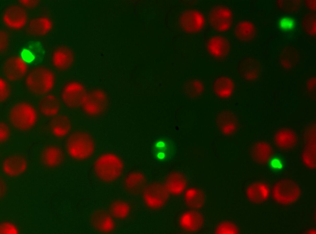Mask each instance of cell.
<instances>
[{
  "label": "cell",
  "instance_id": "obj_3",
  "mask_svg": "<svg viewBox=\"0 0 316 234\" xmlns=\"http://www.w3.org/2000/svg\"><path fill=\"white\" fill-rule=\"evenodd\" d=\"M55 83V76L49 70L44 68L35 69L29 74L26 83L28 89L37 95H43L50 91Z\"/></svg>",
  "mask_w": 316,
  "mask_h": 234
},
{
  "label": "cell",
  "instance_id": "obj_7",
  "mask_svg": "<svg viewBox=\"0 0 316 234\" xmlns=\"http://www.w3.org/2000/svg\"><path fill=\"white\" fill-rule=\"evenodd\" d=\"M210 24L215 30L222 31L231 26L232 14L230 10L223 6H216L211 9L209 14Z\"/></svg>",
  "mask_w": 316,
  "mask_h": 234
},
{
  "label": "cell",
  "instance_id": "obj_23",
  "mask_svg": "<svg viewBox=\"0 0 316 234\" xmlns=\"http://www.w3.org/2000/svg\"><path fill=\"white\" fill-rule=\"evenodd\" d=\"M169 193L174 195L181 193L186 186V181L181 176H172L166 180L164 184Z\"/></svg>",
  "mask_w": 316,
  "mask_h": 234
},
{
  "label": "cell",
  "instance_id": "obj_12",
  "mask_svg": "<svg viewBox=\"0 0 316 234\" xmlns=\"http://www.w3.org/2000/svg\"><path fill=\"white\" fill-rule=\"evenodd\" d=\"M217 125L224 134H233L236 131L238 126V118L233 113L224 112L219 113L216 119Z\"/></svg>",
  "mask_w": 316,
  "mask_h": 234
},
{
  "label": "cell",
  "instance_id": "obj_19",
  "mask_svg": "<svg viewBox=\"0 0 316 234\" xmlns=\"http://www.w3.org/2000/svg\"><path fill=\"white\" fill-rule=\"evenodd\" d=\"M63 154L59 148L48 147L45 148L42 152L41 159L42 163L46 166L55 167L60 165L63 161Z\"/></svg>",
  "mask_w": 316,
  "mask_h": 234
},
{
  "label": "cell",
  "instance_id": "obj_8",
  "mask_svg": "<svg viewBox=\"0 0 316 234\" xmlns=\"http://www.w3.org/2000/svg\"><path fill=\"white\" fill-rule=\"evenodd\" d=\"M295 183L289 181L279 182L274 189V196L276 200L282 204H289L298 197L299 189Z\"/></svg>",
  "mask_w": 316,
  "mask_h": 234
},
{
  "label": "cell",
  "instance_id": "obj_31",
  "mask_svg": "<svg viewBox=\"0 0 316 234\" xmlns=\"http://www.w3.org/2000/svg\"><path fill=\"white\" fill-rule=\"evenodd\" d=\"M204 84L202 80L194 79L190 81L188 84V91L190 95L193 97H198L203 93Z\"/></svg>",
  "mask_w": 316,
  "mask_h": 234
},
{
  "label": "cell",
  "instance_id": "obj_27",
  "mask_svg": "<svg viewBox=\"0 0 316 234\" xmlns=\"http://www.w3.org/2000/svg\"><path fill=\"white\" fill-rule=\"evenodd\" d=\"M51 23L47 18H38L32 20L29 25L31 33L36 36H41L46 34L50 30Z\"/></svg>",
  "mask_w": 316,
  "mask_h": 234
},
{
  "label": "cell",
  "instance_id": "obj_38",
  "mask_svg": "<svg viewBox=\"0 0 316 234\" xmlns=\"http://www.w3.org/2000/svg\"><path fill=\"white\" fill-rule=\"evenodd\" d=\"M36 58L38 56L41 55L43 51L42 47L39 43L34 42L29 45L28 49Z\"/></svg>",
  "mask_w": 316,
  "mask_h": 234
},
{
  "label": "cell",
  "instance_id": "obj_14",
  "mask_svg": "<svg viewBox=\"0 0 316 234\" xmlns=\"http://www.w3.org/2000/svg\"><path fill=\"white\" fill-rule=\"evenodd\" d=\"M3 18L7 25L17 29L25 24L27 17L26 12L23 9L18 6H14L7 10Z\"/></svg>",
  "mask_w": 316,
  "mask_h": 234
},
{
  "label": "cell",
  "instance_id": "obj_24",
  "mask_svg": "<svg viewBox=\"0 0 316 234\" xmlns=\"http://www.w3.org/2000/svg\"><path fill=\"white\" fill-rule=\"evenodd\" d=\"M268 193L267 187L261 184H254L250 185L247 191V196L252 202L260 203L266 199Z\"/></svg>",
  "mask_w": 316,
  "mask_h": 234
},
{
  "label": "cell",
  "instance_id": "obj_25",
  "mask_svg": "<svg viewBox=\"0 0 316 234\" xmlns=\"http://www.w3.org/2000/svg\"><path fill=\"white\" fill-rule=\"evenodd\" d=\"M186 203L189 207L198 209L203 205L205 196L200 190L195 189H189L186 191L185 195Z\"/></svg>",
  "mask_w": 316,
  "mask_h": 234
},
{
  "label": "cell",
  "instance_id": "obj_28",
  "mask_svg": "<svg viewBox=\"0 0 316 234\" xmlns=\"http://www.w3.org/2000/svg\"><path fill=\"white\" fill-rule=\"evenodd\" d=\"M130 210L129 204L126 202L119 200L114 201L110 209L111 214L114 217L123 219L128 215Z\"/></svg>",
  "mask_w": 316,
  "mask_h": 234
},
{
  "label": "cell",
  "instance_id": "obj_16",
  "mask_svg": "<svg viewBox=\"0 0 316 234\" xmlns=\"http://www.w3.org/2000/svg\"><path fill=\"white\" fill-rule=\"evenodd\" d=\"M93 227L96 230L103 232L112 231L114 226V221L110 215L105 211H97L91 217Z\"/></svg>",
  "mask_w": 316,
  "mask_h": 234
},
{
  "label": "cell",
  "instance_id": "obj_35",
  "mask_svg": "<svg viewBox=\"0 0 316 234\" xmlns=\"http://www.w3.org/2000/svg\"><path fill=\"white\" fill-rule=\"evenodd\" d=\"M0 234H17V232L15 227L8 223H3L0 225Z\"/></svg>",
  "mask_w": 316,
  "mask_h": 234
},
{
  "label": "cell",
  "instance_id": "obj_11",
  "mask_svg": "<svg viewBox=\"0 0 316 234\" xmlns=\"http://www.w3.org/2000/svg\"><path fill=\"white\" fill-rule=\"evenodd\" d=\"M27 67L24 61L18 57H12L6 62L4 74L8 80L15 81L23 78L26 74Z\"/></svg>",
  "mask_w": 316,
  "mask_h": 234
},
{
  "label": "cell",
  "instance_id": "obj_10",
  "mask_svg": "<svg viewBox=\"0 0 316 234\" xmlns=\"http://www.w3.org/2000/svg\"><path fill=\"white\" fill-rule=\"evenodd\" d=\"M152 152L156 159L165 161L172 159L176 152V146L171 139L162 137L157 139L153 146Z\"/></svg>",
  "mask_w": 316,
  "mask_h": 234
},
{
  "label": "cell",
  "instance_id": "obj_1",
  "mask_svg": "<svg viewBox=\"0 0 316 234\" xmlns=\"http://www.w3.org/2000/svg\"><path fill=\"white\" fill-rule=\"evenodd\" d=\"M94 169L96 176L100 180L104 182H110L115 180L121 175L123 164L121 160L116 156L106 154L96 160Z\"/></svg>",
  "mask_w": 316,
  "mask_h": 234
},
{
  "label": "cell",
  "instance_id": "obj_39",
  "mask_svg": "<svg viewBox=\"0 0 316 234\" xmlns=\"http://www.w3.org/2000/svg\"><path fill=\"white\" fill-rule=\"evenodd\" d=\"M21 56L22 59L28 63L31 62L35 58L33 54L28 49H24L21 52Z\"/></svg>",
  "mask_w": 316,
  "mask_h": 234
},
{
  "label": "cell",
  "instance_id": "obj_34",
  "mask_svg": "<svg viewBox=\"0 0 316 234\" xmlns=\"http://www.w3.org/2000/svg\"><path fill=\"white\" fill-rule=\"evenodd\" d=\"M0 98L1 102H3L6 100L9 96L10 90L9 85L3 79L0 78Z\"/></svg>",
  "mask_w": 316,
  "mask_h": 234
},
{
  "label": "cell",
  "instance_id": "obj_22",
  "mask_svg": "<svg viewBox=\"0 0 316 234\" xmlns=\"http://www.w3.org/2000/svg\"><path fill=\"white\" fill-rule=\"evenodd\" d=\"M50 126L52 132L56 136L62 137L69 131L71 123L67 117L60 115L56 116L51 120Z\"/></svg>",
  "mask_w": 316,
  "mask_h": 234
},
{
  "label": "cell",
  "instance_id": "obj_30",
  "mask_svg": "<svg viewBox=\"0 0 316 234\" xmlns=\"http://www.w3.org/2000/svg\"><path fill=\"white\" fill-rule=\"evenodd\" d=\"M252 28L248 23L241 22L238 23L235 30L236 36L241 40L247 41L252 37Z\"/></svg>",
  "mask_w": 316,
  "mask_h": 234
},
{
  "label": "cell",
  "instance_id": "obj_33",
  "mask_svg": "<svg viewBox=\"0 0 316 234\" xmlns=\"http://www.w3.org/2000/svg\"><path fill=\"white\" fill-rule=\"evenodd\" d=\"M269 166L274 171L281 170L284 166V162L282 158L277 155L272 157L269 161Z\"/></svg>",
  "mask_w": 316,
  "mask_h": 234
},
{
  "label": "cell",
  "instance_id": "obj_9",
  "mask_svg": "<svg viewBox=\"0 0 316 234\" xmlns=\"http://www.w3.org/2000/svg\"><path fill=\"white\" fill-rule=\"evenodd\" d=\"M84 87L77 83H71L64 88L61 94L62 99L68 107L73 108L81 105L86 94Z\"/></svg>",
  "mask_w": 316,
  "mask_h": 234
},
{
  "label": "cell",
  "instance_id": "obj_2",
  "mask_svg": "<svg viewBox=\"0 0 316 234\" xmlns=\"http://www.w3.org/2000/svg\"><path fill=\"white\" fill-rule=\"evenodd\" d=\"M66 147L69 154L73 158L79 159L89 157L94 149L92 138L88 134L82 132L71 134L68 138Z\"/></svg>",
  "mask_w": 316,
  "mask_h": 234
},
{
  "label": "cell",
  "instance_id": "obj_13",
  "mask_svg": "<svg viewBox=\"0 0 316 234\" xmlns=\"http://www.w3.org/2000/svg\"><path fill=\"white\" fill-rule=\"evenodd\" d=\"M183 26L187 31H199L203 28L204 22L202 15L199 12L191 10L185 13L182 18Z\"/></svg>",
  "mask_w": 316,
  "mask_h": 234
},
{
  "label": "cell",
  "instance_id": "obj_17",
  "mask_svg": "<svg viewBox=\"0 0 316 234\" xmlns=\"http://www.w3.org/2000/svg\"><path fill=\"white\" fill-rule=\"evenodd\" d=\"M207 48L210 53L217 58L226 56L229 53L230 44L225 38L215 36L210 38L208 42Z\"/></svg>",
  "mask_w": 316,
  "mask_h": 234
},
{
  "label": "cell",
  "instance_id": "obj_37",
  "mask_svg": "<svg viewBox=\"0 0 316 234\" xmlns=\"http://www.w3.org/2000/svg\"><path fill=\"white\" fill-rule=\"evenodd\" d=\"M280 26L281 28L285 30H290L295 25L294 21L291 18H285L281 19L280 22Z\"/></svg>",
  "mask_w": 316,
  "mask_h": 234
},
{
  "label": "cell",
  "instance_id": "obj_21",
  "mask_svg": "<svg viewBox=\"0 0 316 234\" xmlns=\"http://www.w3.org/2000/svg\"><path fill=\"white\" fill-rule=\"evenodd\" d=\"M234 84L230 78L221 77L215 80L213 90L217 96L220 98H226L230 96L234 90Z\"/></svg>",
  "mask_w": 316,
  "mask_h": 234
},
{
  "label": "cell",
  "instance_id": "obj_29",
  "mask_svg": "<svg viewBox=\"0 0 316 234\" xmlns=\"http://www.w3.org/2000/svg\"><path fill=\"white\" fill-rule=\"evenodd\" d=\"M144 179L143 176L132 174L126 179L124 184L125 188L128 191L134 192L141 188L144 185Z\"/></svg>",
  "mask_w": 316,
  "mask_h": 234
},
{
  "label": "cell",
  "instance_id": "obj_15",
  "mask_svg": "<svg viewBox=\"0 0 316 234\" xmlns=\"http://www.w3.org/2000/svg\"><path fill=\"white\" fill-rule=\"evenodd\" d=\"M3 167L4 171L8 175L16 176L25 170L27 162L22 156L13 155L7 157L4 160Z\"/></svg>",
  "mask_w": 316,
  "mask_h": 234
},
{
  "label": "cell",
  "instance_id": "obj_6",
  "mask_svg": "<svg viewBox=\"0 0 316 234\" xmlns=\"http://www.w3.org/2000/svg\"><path fill=\"white\" fill-rule=\"evenodd\" d=\"M107 104V97L105 93L101 91L95 90L86 94L81 105L86 113L95 115L103 112Z\"/></svg>",
  "mask_w": 316,
  "mask_h": 234
},
{
  "label": "cell",
  "instance_id": "obj_4",
  "mask_svg": "<svg viewBox=\"0 0 316 234\" xmlns=\"http://www.w3.org/2000/svg\"><path fill=\"white\" fill-rule=\"evenodd\" d=\"M37 116L34 108L24 103L14 105L10 112V119L13 126L20 130H28L35 124Z\"/></svg>",
  "mask_w": 316,
  "mask_h": 234
},
{
  "label": "cell",
  "instance_id": "obj_32",
  "mask_svg": "<svg viewBox=\"0 0 316 234\" xmlns=\"http://www.w3.org/2000/svg\"><path fill=\"white\" fill-rule=\"evenodd\" d=\"M238 232L236 226L233 223L223 222L217 228L216 233L218 234H235Z\"/></svg>",
  "mask_w": 316,
  "mask_h": 234
},
{
  "label": "cell",
  "instance_id": "obj_26",
  "mask_svg": "<svg viewBox=\"0 0 316 234\" xmlns=\"http://www.w3.org/2000/svg\"><path fill=\"white\" fill-rule=\"evenodd\" d=\"M72 57L70 53L64 48L58 50L54 53L53 62L55 67L60 70H65L71 65Z\"/></svg>",
  "mask_w": 316,
  "mask_h": 234
},
{
  "label": "cell",
  "instance_id": "obj_20",
  "mask_svg": "<svg viewBox=\"0 0 316 234\" xmlns=\"http://www.w3.org/2000/svg\"><path fill=\"white\" fill-rule=\"evenodd\" d=\"M39 107L43 114L46 116H53L57 114L59 110V102L55 96L47 95L41 100Z\"/></svg>",
  "mask_w": 316,
  "mask_h": 234
},
{
  "label": "cell",
  "instance_id": "obj_5",
  "mask_svg": "<svg viewBox=\"0 0 316 234\" xmlns=\"http://www.w3.org/2000/svg\"><path fill=\"white\" fill-rule=\"evenodd\" d=\"M169 194L164 184H152L145 189L143 199L148 208L157 209L165 205L168 200Z\"/></svg>",
  "mask_w": 316,
  "mask_h": 234
},
{
  "label": "cell",
  "instance_id": "obj_36",
  "mask_svg": "<svg viewBox=\"0 0 316 234\" xmlns=\"http://www.w3.org/2000/svg\"><path fill=\"white\" fill-rule=\"evenodd\" d=\"M0 141L1 143L6 141L10 135V131L8 126L1 122L0 128Z\"/></svg>",
  "mask_w": 316,
  "mask_h": 234
},
{
  "label": "cell",
  "instance_id": "obj_18",
  "mask_svg": "<svg viewBox=\"0 0 316 234\" xmlns=\"http://www.w3.org/2000/svg\"><path fill=\"white\" fill-rule=\"evenodd\" d=\"M203 223V218L199 213L194 211L186 212L180 218V223L185 230L193 232L199 229Z\"/></svg>",
  "mask_w": 316,
  "mask_h": 234
}]
</instances>
